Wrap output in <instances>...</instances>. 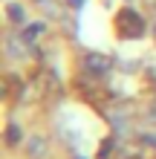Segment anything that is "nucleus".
<instances>
[{"label":"nucleus","instance_id":"nucleus-1","mask_svg":"<svg viewBox=\"0 0 156 159\" xmlns=\"http://www.w3.org/2000/svg\"><path fill=\"white\" fill-rule=\"evenodd\" d=\"M116 32L122 35L124 41L139 38V35L145 32V17L139 12H133V9H122V12L116 15Z\"/></svg>","mask_w":156,"mask_h":159},{"label":"nucleus","instance_id":"nucleus-2","mask_svg":"<svg viewBox=\"0 0 156 159\" xmlns=\"http://www.w3.org/2000/svg\"><path fill=\"white\" fill-rule=\"evenodd\" d=\"M110 67H113V61L107 55H101V52H87L84 55V70L93 72V75H107Z\"/></svg>","mask_w":156,"mask_h":159},{"label":"nucleus","instance_id":"nucleus-3","mask_svg":"<svg viewBox=\"0 0 156 159\" xmlns=\"http://www.w3.org/2000/svg\"><path fill=\"white\" fill-rule=\"evenodd\" d=\"M6 55L9 58H26L29 55V41L23 35H9L6 38Z\"/></svg>","mask_w":156,"mask_h":159},{"label":"nucleus","instance_id":"nucleus-4","mask_svg":"<svg viewBox=\"0 0 156 159\" xmlns=\"http://www.w3.org/2000/svg\"><path fill=\"white\" fill-rule=\"evenodd\" d=\"M6 17H9L12 23L20 26V23H26V9H23L20 3H9V6H6Z\"/></svg>","mask_w":156,"mask_h":159},{"label":"nucleus","instance_id":"nucleus-5","mask_svg":"<svg viewBox=\"0 0 156 159\" xmlns=\"http://www.w3.org/2000/svg\"><path fill=\"white\" fill-rule=\"evenodd\" d=\"M43 156H47V142L41 136L29 139V159H43Z\"/></svg>","mask_w":156,"mask_h":159},{"label":"nucleus","instance_id":"nucleus-6","mask_svg":"<svg viewBox=\"0 0 156 159\" xmlns=\"http://www.w3.org/2000/svg\"><path fill=\"white\" fill-rule=\"evenodd\" d=\"M43 32H47V26H43V23H29V26L23 29V38H26V41L32 43V41H38V38H41Z\"/></svg>","mask_w":156,"mask_h":159},{"label":"nucleus","instance_id":"nucleus-7","mask_svg":"<svg viewBox=\"0 0 156 159\" xmlns=\"http://www.w3.org/2000/svg\"><path fill=\"white\" fill-rule=\"evenodd\" d=\"M6 142L9 145H17V142H20V127H17V125H9L6 127Z\"/></svg>","mask_w":156,"mask_h":159},{"label":"nucleus","instance_id":"nucleus-8","mask_svg":"<svg viewBox=\"0 0 156 159\" xmlns=\"http://www.w3.org/2000/svg\"><path fill=\"white\" fill-rule=\"evenodd\" d=\"M69 3H72V6H81V3H84V0H69Z\"/></svg>","mask_w":156,"mask_h":159},{"label":"nucleus","instance_id":"nucleus-9","mask_svg":"<svg viewBox=\"0 0 156 159\" xmlns=\"http://www.w3.org/2000/svg\"><path fill=\"white\" fill-rule=\"evenodd\" d=\"M38 3H47V0H38Z\"/></svg>","mask_w":156,"mask_h":159}]
</instances>
